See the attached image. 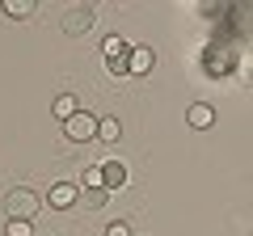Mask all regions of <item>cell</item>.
Returning <instances> with one entry per match:
<instances>
[{"instance_id": "cell-11", "label": "cell", "mask_w": 253, "mask_h": 236, "mask_svg": "<svg viewBox=\"0 0 253 236\" xmlns=\"http://www.w3.org/2000/svg\"><path fill=\"white\" fill-rule=\"evenodd\" d=\"M101 51H106V59H118V55H126L131 46H126V42H123L118 34H106V42H101Z\"/></svg>"}, {"instance_id": "cell-3", "label": "cell", "mask_w": 253, "mask_h": 236, "mask_svg": "<svg viewBox=\"0 0 253 236\" xmlns=\"http://www.w3.org/2000/svg\"><path fill=\"white\" fill-rule=\"evenodd\" d=\"M93 21H97V17H93V4H72V9H68V13H63V34H84V30H93Z\"/></svg>"}, {"instance_id": "cell-4", "label": "cell", "mask_w": 253, "mask_h": 236, "mask_svg": "<svg viewBox=\"0 0 253 236\" xmlns=\"http://www.w3.org/2000/svg\"><path fill=\"white\" fill-rule=\"evenodd\" d=\"M76 198H81V186H72V182H55L51 190H46V207H55V211L76 207Z\"/></svg>"}, {"instance_id": "cell-6", "label": "cell", "mask_w": 253, "mask_h": 236, "mask_svg": "<svg viewBox=\"0 0 253 236\" xmlns=\"http://www.w3.org/2000/svg\"><path fill=\"white\" fill-rule=\"evenodd\" d=\"M186 122L194 131H207V127H215V106H207V101H194V106L186 110Z\"/></svg>"}, {"instance_id": "cell-2", "label": "cell", "mask_w": 253, "mask_h": 236, "mask_svg": "<svg viewBox=\"0 0 253 236\" xmlns=\"http://www.w3.org/2000/svg\"><path fill=\"white\" fill-rule=\"evenodd\" d=\"M97 131H101V118L89 114V110H81V114H72L63 122V135L72 139V144H89V139H97Z\"/></svg>"}, {"instance_id": "cell-14", "label": "cell", "mask_w": 253, "mask_h": 236, "mask_svg": "<svg viewBox=\"0 0 253 236\" xmlns=\"http://www.w3.org/2000/svg\"><path fill=\"white\" fill-rule=\"evenodd\" d=\"M84 186H101L106 190V182H101V164H93V169H84V177H81Z\"/></svg>"}, {"instance_id": "cell-13", "label": "cell", "mask_w": 253, "mask_h": 236, "mask_svg": "<svg viewBox=\"0 0 253 236\" xmlns=\"http://www.w3.org/2000/svg\"><path fill=\"white\" fill-rule=\"evenodd\" d=\"M4 236H38V232H34L30 219H9V224H4Z\"/></svg>"}, {"instance_id": "cell-1", "label": "cell", "mask_w": 253, "mask_h": 236, "mask_svg": "<svg viewBox=\"0 0 253 236\" xmlns=\"http://www.w3.org/2000/svg\"><path fill=\"white\" fill-rule=\"evenodd\" d=\"M4 219H34L38 215V207H42V198H38L30 186H13L9 194H4Z\"/></svg>"}, {"instance_id": "cell-16", "label": "cell", "mask_w": 253, "mask_h": 236, "mask_svg": "<svg viewBox=\"0 0 253 236\" xmlns=\"http://www.w3.org/2000/svg\"><path fill=\"white\" fill-rule=\"evenodd\" d=\"M106 236H131V228H126V224H123V219H114V224H110V228H106Z\"/></svg>"}, {"instance_id": "cell-15", "label": "cell", "mask_w": 253, "mask_h": 236, "mask_svg": "<svg viewBox=\"0 0 253 236\" xmlns=\"http://www.w3.org/2000/svg\"><path fill=\"white\" fill-rule=\"evenodd\" d=\"M106 68H110L114 76H126V72H131V64H126V55H118V59H106Z\"/></svg>"}, {"instance_id": "cell-5", "label": "cell", "mask_w": 253, "mask_h": 236, "mask_svg": "<svg viewBox=\"0 0 253 236\" xmlns=\"http://www.w3.org/2000/svg\"><path fill=\"white\" fill-rule=\"evenodd\" d=\"M126 64H131V76H148L156 68V51L152 46H131V51H126Z\"/></svg>"}, {"instance_id": "cell-7", "label": "cell", "mask_w": 253, "mask_h": 236, "mask_svg": "<svg viewBox=\"0 0 253 236\" xmlns=\"http://www.w3.org/2000/svg\"><path fill=\"white\" fill-rule=\"evenodd\" d=\"M101 182H106V190H123L126 186V164L123 160H101Z\"/></svg>"}, {"instance_id": "cell-9", "label": "cell", "mask_w": 253, "mask_h": 236, "mask_svg": "<svg viewBox=\"0 0 253 236\" xmlns=\"http://www.w3.org/2000/svg\"><path fill=\"white\" fill-rule=\"evenodd\" d=\"M81 202L97 211V207H106V202H110V190H101V186H84V190H81Z\"/></svg>"}, {"instance_id": "cell-8", "label": "cell", "mask_w": 253, "mask_h": 236, "mask_svg": "<svg viewBox=\"0 0 253 236\" xmlns=\"http://www.w3.org/2000/svg\"><path fill=\"white\" fill-rule=\"evenodd\" d=\"M51 110H55V118H59V122H68L72 114H81V106H76V97H72V93H59Z\"/></svg>"}, {"instance_id": "cell-10", "label": "cell", "mask_w": 253, "mask_h": 236, "mask_svg": "<svg viewBox=\"0 0 253 236\" xmlns=\"http://www.w3.org/2000/svg\"><path fill=\"white\" fill-rule=\"evenodd\" d=\"M0 13H9V17H30V13H34V0H4V4H0Z\"/></svg>"}, {"instance_id": "cell-12", "label": "cell", "mask_w": 253, "mask_h": 236, "mask_svg": "<svg viewBox=\"0 0 253 236\" xmlns=\"http://www.w3.org/2000/svg\"><path fill=\"white\" fill-rule=\"evenodd\" d=\"M118 135H123L118 118H101V131H97V139H106V144H118Z\"/></svg>"}]
</instances>
